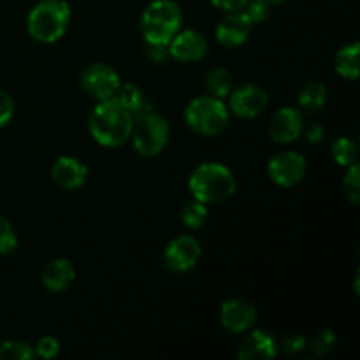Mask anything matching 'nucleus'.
<instances>
[{"label":"nucleus","mask_w":360,"mask_h":360,"mask_svg":"<svg viewBox=\"0 0 360 360\" xmlns=\"http://www.w3.org/2000/svg\"><path fill=\"white\" fill-rule=\"evenodd\" d=\"M132 127L134 116L116 95L105 101H98L88 118L90 136L105 148H118L125 144L130 139Z\"/></svg>","instance_id":"f257e3e1"},{"label":"nucleus","mask_w":360,"mask_h":360,"mask_svg":"<svg viewBox=\"0 0 360 360\" xmlns=\"http://www.w3.org/2000/svg\"><path fill=\"white\" fill-rule=\"evenodd\" d=\"M188 188L193 199L207 204L224 202L236 192V178L231 169L218 162H204L190 174Z\"/></svg>","instance_id":"f03ea898"},{"label":"nucleus","mask_w":360,"mask_h":360,"mask_svg":"<svg viewBox=\"0 0 360 360\" xmlns=\"http://www.w3.org/2000/svg\"><path fill=\"white\" fill-rule=\"evenodd\" d=\"M183 23L181 7L174 0H153L141 14V34L146 44L167 46Z\"/></svg>","instance_id":"7ed1b4c3"},{"label":"nucleus","mask_w":360,"mask_h":360,"mask_svg":"<svg viewBox=\"0 0 360 360\" xmlns=\"http://www.w3.org/2000/svg\"><path fill=\"white\" fill-rule=\"evenodd\" d=\"M70 23V9L65 0H42L30 11L27 28L35 41L51 44L60 41Z\"/></svg>","instance_id":"20e7f679"},{"label":"nucleus","mask_w":360,"mask_h":360,"mask_svg":"<svg viewBox=\"0 0 360 360\" xmlns=\"http://www.w3.org/2000/svg\"><path fill=\"white\" fill-rule=\"evenodd\" d=\"M231 120V111L221 98L202 95L188 102L185 108V122L199 136H217Z\"/></svg>","instance_id":"39448f33"},{"label":"nucleus","mask_w":360,"mask_h":360,"mask_svg":"<svg viewBox=\"0 0 360 360\" xmlns=\"http://www.w3.org/2000/svg\"><path fill=\"white\" fill-rule=\"evenodd\" d=\"M169 123L157 112H146L134 118L132 139L134 150L143 157H155L160 153L169 141Z\"/></svg>","instance_id":"423d86ee"},{"label":"nucleus","mask_w":360,"mask_h":360,"mask_svg":"<svg viewBox=\"0 0 360 360\" xmlns=\"http://www.w3.org/2000/svg\"><path fill=\"white\" fill-rule=\"evenodd\" d=\"M81 86L86 91L90 97L97 98V101H105L118 94L120 86H122V79H120L118 72L108 63L95 62L84 67L81 72Z\"/></svg>","instance_id":"0eeeda50"},{"label":"nucleus","mask_w":360,"mask_h":360,"mask_svg":"<svg viewBox=\"0 0 360 360\" xmlns=\"http://www.w3.org/2000/svg\"><path fill=\"white\" fill-rule=\"evenodd\" d=\"M306 174V158L297 151H281L267 165V176L278 186H295Z\"/></svg>","instance_id":"6e6552de"},{"label":"nucleus","mask_w":360,"mask_h":360,"mask_svg":"<svg viewBox=\"0 0 360 360\" xmlns=\"http://www.w3.org/2000/svg\"><path fill=\"white\" fill-rule=\"evenodd\" d=\"M269 104L267 91L259 84H243L229 94V111L238 118H257Z\"/></svg>","instance_id":"1a4fd4ad"},{"label":"nucleus","mask_w":360,"mask_h":360,"mask_svg":"<svg viewBox=\"0 0 360 360\" xmlns=\"http://www.w3.org/2000/svg\"><path fill=\"white\" fill-rule=\"evenodd\" d=\"M200 259V245L192 236H178L172 239L164 252V262L172 273H188Z\"/></svg>","instance_id":"9d476101"},{"label":"nucleus","mask_w":360,"mask_h":360,"mask_svg":"<svg viewBox=\"0 0 360 360\" xmlns=\"http://www.w3.org/2000/svg\"><path fill=\"white\" fill-rule=\"evenodd\" d=\"M269 136L274 143L288 144L299 139L304 130V118L302 112L295 108H281L271 116Z\"/></svg>","instance_id":"9b49d317"},{"label":"nucleus","mask_w":360,"mask_h":360,"mask_svg":"<svg viewBox=\"0 0 360 360\" xmlns=\"http://www.w3.org/2000/svg\"><path fill=\"white\" fill-rule=\"evenodd\" d=\"M257 309L250 301L241 297L229 299L220 308V323L229 333H245L255 323Z\"/></svg>","instance_id":"f8f14e48"},{"label":"nucleus","mask_w":360,"mask_h":360,"mask_svg":"<svg viewBox=\"0 0 360 360\" xmlns=\"http://www.w3.org/2000/svg\"><path fill=\"white\" fill-rule=\"evenodd\" d=\"M169 56L183 63L199 62L207 53V41L197 30H183L172 37L167 44Z\"/></svg>","instance_id":"ddd939ff"},{"label":"nucleus","mask_w":360,"mask_h":360,"mask_svg":"<svg viewBox=\"0 0 360 360\" xmlns=\"http://www.w3.org/2000/svg\"><path fill=\"white\" fill-rule=\"evenodd\" d=\"M252 20L245 11H232L217 27V41L225 48H238L248 41L252 34Z\"/></svg>","instance_id":"4468645a"},{"label":"nucleus","mask_w":360,"mask_h":360,"mask_svg":"<svg viewBox=\"0 0 360 360\" xmlns=\"http://www.w3.org/2000/svg\"><path fill=\"white\" fill-rule=\"evenodd\" d=\"M51 178L60 188L77 190L88 178V169L79 158L60 157L51 167Z\"/></svg>","instance_id":"2eb2a0df"},{"label":"nucleus","mask_w":360,"mask_h":360,"mask_svg":"<svg viewBox=\"0 0 360 360\" xmlns=\"http://www.w3.org/2000/svg\"><path fill=\"white\" fill-rule=\"evenodd\" d=\"M276 341L267 330H253L238 348V357L241 360H267L276 355Z\"/></svg>","instance_id":"dca6fc26"},{"label":"nucleus","mask_w":360,"mask_h":360,"mask_svg":"<svg viewBox=\"0 0 360 360\" xmlns=\"http://www.w3.org/2000/svg\"><path fill=\"white\" fill-rule=\"evenodd\" d=\"M74 278H76V271L72 264L67 259H55L46 264L41 280L49 292H63L70 287Z\"/></svg>","instance_id":"f3484780"},{"label":"nucleus","mask_w":360,"mask_h":360,"mask_svg":"<svg viewBox=\"0 0 360 360\" xmlns=\"http://www.w3.org/2000/svg\"><path fill=\"white\" fill-rule=\"evenodd\" d=\"M327 101H329V91H327L326 84L319 83V81L306 83L297 98L299 108L306 112H320L327 105Z\"/></svg>","instance_id":"a211bd4d"},{"label":"nucleus","mask_w":360,"mask_h":360,"mask_svg":"<svg viewBox=\"0 0 360 360\" xmlns=\"http://www.w3.org/2000/svg\"><path fill=\"white\" fill-rule=\"evenodd\" d=\"M116 97H118L120 102L129 109L130 115H132L134 118H137V116L141 115H146V112H151V101L146 97V94H144L139 86H136V84L127 83L123 84V86H120Z\"/></svg>","instance_id":"6ab92c4d"},{"label":"nucleus","mask_w":360,"mask_h":360,"mask_svg":"<svg viewBox=\"0 0 360 360\" xmlns=\"http://www.w3.org/2000/svg\"><path fill=\"white\" fill-rule=\"evenodd\" d=\"M359 42L343 46L338 51L336 58H334V67H336V72L345 79L355 81L359 77Z\"/></svg>","instance_id":"aec40b11"},{"label":"nucleus","mask_w":360,"mask_h":360,"mask_svg":"<svg viewBox=\"0 0 360 360\" xmlns=\"http://www.w3.org/2000/svg\"><path fill=\"white\" fill-rule=\"evenodd\" d=\"M204 84H206V90L210 91V95L217 98H227L229 94L232 91V76L229 74V70L225 69H213L206 74V79H204Z\"/></svg>","instance_id":"412c9836"},{"label":"nucleus","mask_w":360,"mask_h":360,"mask_svg":"<svg viewBox=\"0 0 360 360\" xmlns=\"http://www.w3.org/2000/svg\"><path fill=\"white\" fill-rule=\"evenodd\" d=\"M333 158L341 167H350L357 162V144L350 137H338L333 143Z\"/></svg>","instance_id":"4be33fe9"},{"label":"nucleus","mask_w":360,"mask_h":360,"mask_svg":"<svg viewBox=\"0 0 360 360\" xmlns=\"http://www.w3.org/2000/svg\"><path fill=\"white\" fill-rule=\"evenodd\" d=\"M181 221L188 229H200L204 225L207 218V207L206 204L200 202V200H193V202H186L181 207Z\"/></svg>","instance_id":"5701e85b"},{"label":"nucleus","mask_w":360,"mask_h":360,"mask_svg":"<svg viewBox=\"0 0 360 360\" xmlns=\"http://www.w3.org/2000/svg\"><path fill=\"white\" fill-rule=\"evenodd\" d=\"M35 357V350L23 341H4L0 343V360H30Z\"/></svg>","instance_id":"b1692460"},{"label":"nucleus","mask_w":360,"mask_h":360,"mask_svg":"<svg viewBox=\"0 0 360 360\" xmlns=\"http://www.w3.org/2000/svg\"><path fill=\"white\" fill-rule=\"evenodd\" d=\"M336 343H338V340H336V334H334V330L323 329V330H320L315 338H313L311 343H309V348H311L313 354L319 355V357H326V355H329L330 352L334 350Z\"/></svg>","instance_id":"393cba45"},{"label":"nucleus","mask_w":360,"mask_h":360,"mask_svg":"<svg viewBox=\"0 0 360 360\" xmlns=\"http://www.w3.org/2000/svg\"><path fill=\"white\" fill-rule=\"evenodd\" d=\"M347 174L343 176V192L350 199V202H360V179H359V165L352 164L347 167Z\"/></svg>","instance_id":"a878e982"},{"label":"nucleus","mask_w":360,"mask_h":360,"mask_svg":"<svg viewBox=\"0 0 360 360\" xmlns=\"http://www.w3.org/2000/svg\"><path fill=\"white\" fill-rule=\"evenodd\" d=\"M18 245V236L13 225L0 214V255L11 253Z\"/></svg>","instance_id":"bb28decb"},{"label":"nucleus","mask_w":360,"mask_h":360,"mask_svg":"<svg viewBox=\"0 0 360 360\" xmlns=\"http://www.w3.org/2000/svg\"><path fill=\"white\" fill-rule=\"evenodd\" d=\"M243 11L248 14L252 23H262L269 16V4L266 0H248Z\"/></svg>","instance_id":"cd10ccee"},{"label":"nucleus","mask_w":360,"mask_h":360,"mask_svg":"<svg viewBox=\"0 0 360 360\" xmlns=\"http://www.w3.org/2000/svg\"><path fill=\"white\" fill-rule=\"evenodd\" d=\"M306 338L302 336V334H297V333H290L287 334V336L283 338V340L280 341V348L283 354L287 355H295L299 354V352H302L306 348Z\"/></svg>","instance_id":"c85d7f7f"},{"label":"nucleus","mask_w":360,"mask_h":360,"mask_svg":"<svg viewBox=\"0 0 360 360\" xmlns=\"http://www.w3.org/2000/svg\"><path fill=\"white\" fill-rule=\"evenodd\" d=\"M60 352V343L51 336H44L39 340L37 348H35V355L41 359H55Z\"/></svg>","instance_id":"c756f323"},{"label":"nucleus","mask_w":360,"mask_h":360,"mask_svg":"<svg viewBox=\"0 0 360 360\" xmlns=\"http://www.w3.org/2000/svg\"><path fill=\"white\" fill-rule=\"evenodd\" d=\"M14 115V101L7 91L0 90V129L11 122Z\"/></svg>","instance_id":"7c9ffc66"},{"label":"nucleus","mask_w":360,"mask_h":360,"mask_svg":"<svg viewBox=\"0 0 360 360\" xmlns=\"http://www.w3.org/2000/svg\"><path fill=\"white\" fill-rule=\"evenodd\" d=\"M214 7L225 11V13H232V11H243L248 0H210Z\"/></svg>","instance_id":"2f4dec72"},{"label":"nucleus","mask_w":360,"mask_h":360,"mask_svg":"<svg viewBox=\"0 0 360 360\" xmlns=\"http://www.w3.org/2000/svg\"><path fill=\"white\" fill-rule=\"evenodd\" d=\"M169 51H167V46H162V44H148V56H150L153 62L160 63L167 58Z\"/></svg>","instance_id":"473e14b6"},{"label":"nucleus","mask_w":360,"mask_h":360,"mask_svg":"<svg viewBox=\"0 0 360 360\" xmlns=\"http://www.w3.org/2000/svg\"><path fill=\"white\" fill-rule=\"evenodd\" d=\"M306 136H308V141L309 143H320V141L323 139V136H326V130H323V127L320 125H311L308 129V132H306Z\"/></svg>","instance_id":"72a5a7b5"},{"label":"nucleus","mask_w":360,"mask_h":360,"mask_svg":"<svg viewBox=\"0 0 360 360\" xmlns=\"http://www.w3.org/2000/svg\"><path fill=\"white\" fill-rule=\"evenodd\" d=\"M266 2L271 6V4H281V2H285V0H266Z\"/></svg>","instance_id":"f704fd0d"}]
</instances>
